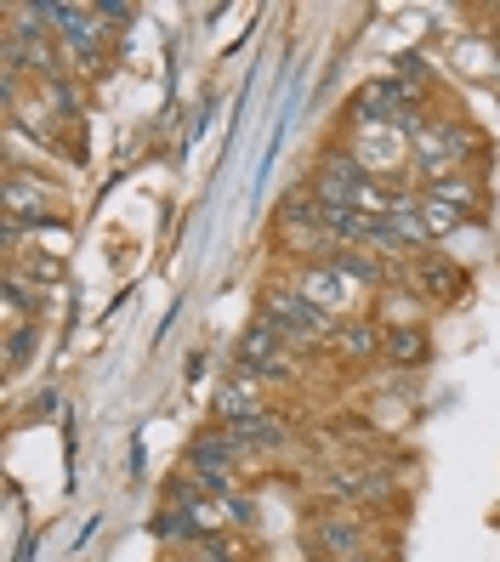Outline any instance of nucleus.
Listing matches in <instances>:
<instances>
[{
  "instance_id": "1",
  "label": "nucleus",
  "mask_w": 500,
  "mask_h": 562,
  "mask_svg": "<svg viewBox=\"0 0 500 562\" xmlns=\"http://www.w3.org/2000/svg\"><path fill=\"white\" fill-rule=\"evenodd\" d=\"M347 154L358 159V171L370 182H404L410 177V131L392 125V120H364L347 114ZM410 188V182H404Z\"/></svg>"
},
{
  "instance_id": "2",
  "label": "nucleus",
  "mask_w": 500,
  "mask_h": 562,
  "mask_svg": "<svg viewBox=\"0 0 500 562\" xmlns=\"http://www.w3.org/2000/svg\"><path fill=\"white\" fill-rule=\"evenodd\" d=\"M262 318H268L274 329H285L290 336V347L296 352H324V341H330V329H336V318L330 313H319L302 290H296L290 279H279V284H262Z\"/></svg>"
},
{
  "instance_id": "3",
  "label": "nucleus",
  "mask_w": 500,
  "mask_h": 562,
  "mask_svg": "<svg viewBox=\"0 0 500 562\" xmlns=\"http://www.w3.org/2000/svg\"><path fill=\"white\" fill-rule=\"evenodd\" d=\"M233 363H240V375H256L262 386H279V381H296L302 375V352L290 347L285 329H274L268 318H256L240 347H233Z\"/></svg>"
},
{
  "instance_id": "4",
  "label": "nucleus",
  "mask_w": 500,
  "mask_h": 562,
  "mask_svg": "<svg viewBox=\"0 0 500 562\" xmlns=\"http://www.w3.org/2000/svg\"><path fill=\"white\" fill-rule=\"evenodd\" d=\"M240 460H251V454H245L240 438H233V426H205V432L188 443V477L222 501V494H233V472H240Z\"/></svg>"
},
{
  "instance_id": "5",
  "label": "nucleus",
  "mask_w": 500,
  "mask_h": 562,
  "mask_svg": "<svg viewBox=\"0 0 500 562\" xmlns=\"http://www.w3.org/2000/svg\"><path fill=\"white\" fill-rule=\"evenodd\" d=\"M313 488H319V501L342 506V512H358V506L392 501V494H398V477H392L387 467H330V472L313 477Z\"/></svg>"
},
{
  "instance_id": "6",
  "label": "nucleus",
  "mask_w": 500,
  "mask_h": 562,
  "mask_svg": "<svg viewBox=\"0 0 500 562\" xmlns=\"http://www.w3.org/2000/svg\"><path fill=\"white\" fill-rule=\"evenodd\" d=\"M109 29L97 7H63V23H57V46H63V63L69 69H103L109 63Z\"/></svg>"
},
{
  "instance_id": "7",
  "label": "nucleus",
  "mask_w": 500,
  "mask_h": 562,
  "mask_svg": "<svg viewBox=\"0 0 500 562\" xmlns=\"http://www.w3.org/2000/svg\"><path fill=\"white\" fill-rule=\"evenodd\" d=\"M358 188H364V171H358V159L347 154V143L324 148V154L313 159L308 193H313L319 205H353V200H358Z\"/></svg>"
},
{
  "instance_id": "8",
  "label": "nucleus",
  "mask_w": 500,
  "mask_h": 562,
  "mask_svg": "<svg viewBox=\"0 0 500 562\" xmlns=\"http://www.w3.org/2000/svg\"><path fill=\"white\" fill-rule=\"evenodd\" d=\"M290 284L308 295V302L319 307V313H330V318H353V284H347V273L336 268V261H308V268H290Z\"/></svg>"
},
{
  "instance_id": "9",
  "label": "nucleus",
  "mask_w": 500,
  "mask_h": 562,
  "mask_svg": "<svg viewBox=\"0 0 500 562\" xmlns=\"http://www.w3.org/2000/svg\"><path fill=\"white\" fill-rule=\"evenodd\" d=\"M308 540H313L330 562H347V557H358V551H364V540H370V528H364V517H358V512L330 506V512H319V517H313Z\"/></svg>"
},
{
  "instance_id": "10",
  "label": "nucleus",
  "mask_w": 500,
  "mask_h": 562,
  "mask_svg": "<svg viewBox=\"0 0 500 562\" xmlns=\"http://www.w3.org/2000/svg\"><path fill=\"white\" fill-rule=\"evenodd\" d=\"M324 352L336 358V363H347V370H358V363H376V358H381V318H336Z\"/></svg>"
},
{
  "instance_id": "11",
  "label": "nucleus",
  "mask_w": 500,
  "mask_h": 562,
  "mask_svg": "<svg viewBox=\"0 0 500 562\" xmlns=\"http://www.w3.org/2000/svg\"><path fill=\"white\" fill-rule=\"evenodd\" d=\"M256 415H268V392H262L256 375H233L216 392V426H245Z\"/></svg>"
},
{
  "instance_id": "12",
  "label": "nucleus",
  "mask_w": 500,
  "mask_h": 562,
  "mask_svg": "<svg viewBox=\"0 0 500 562\" xmlns=\"http://www.w3.org/2000/svg\"><path fill=\"white\" fill-rule=\"evenodd\" d=\"M410 279H415V295H432V302H460L466 295V279H460V268H449L444 250H421Z\"/></svg>"
},
{
  "instance_id": "13",
  "label": "nucleus",
  "mask_w": 500,
  "mask_h": 562,
  "mask_svg": "<svg viewBox=\"0 0 500 562\" xmlns=\"http://www.w3.org/2000/svg\"><path fill=\"white\" fill-rule=\"evenodd\" d=\"M52 182H41L35 171H23V165H12L7 171V216H23V222H41L52 211Z\"/></svg>"
},
{
  "instance_id": "14",
  "label": "nucleus",
  "mask_w": 500,
  "mask_h": 562,
  "mask_svg": "<svg viewBox=\"0 0 500 562\" xmlns=\"http://www.w3.org/2000/svg\"><path fill=\"white\" fill-rule=\"evenodd\" d=\"M415 193H421V200H438V205L460 211V216H473V211H478V200H484V188H478V177H473V171L444 177V182H426V188H415Z\"/></svg>"
},
{
  "instance_id": "15",
  "label": "nucleus",
  "mask_w": 500,
  "mask_h": 562,
  "mask_svg": "<svg viewBox=\"0 0 500 562\" xmlns=\"http://www.w3.org/2000/svg\"><path fill=\"white\" fill-rule=\"evenodd\" d=\"M426 329L410 324V329H381V358L392 363V370H415V363H426Z\"/></svg>"
},
{
  "instance_id": "16",
  "label": "nucleus",
  "mask_w": 500,
  "mask_h": 562,
  "mask_svg": "<svg viewBox=\"0 0 500 562\" xmlns=\"http://www.w3.org/2000/svg\"><path fill=\"white\" fill-rule=\"evenodd\" d=\"M233 438L245 443V454H268V449H285L290 443V426H285V415H256V420H245V426H233Z\"/></svg>"
},
{
  "instance_id": "17",
  "label": "nucleus",
  "mask_w": 500,
  "mask_h": 562,
  "mask_svg": "<svg viewBox=\"0 0 500 562\" xmlns=\"http://www.w3.org/2000/svg\"><path fill=\"white\" fill-rule=\"evenodd\" d=\"M415 205H421V222H426V234H432V245H438V239H449L455 227L466 222L460 211H449V205H438V200H421V193H415Z\"/></svg>"
},
{
  "instance_id": "18",
  "label": "nucleus",
  "mask_w": 500,
  "mask_h": 562,
  "mask_svg": "<svg viewBox=\"0 0 500 562\" xmlns=\"http://www.w3.org/2000/svg\"><path fill=\"white\" fill-rule=\"evenodd\" d=\"M222 512H227V528H251V517H256V501H251V494H240V488H233V494H222Z\"/></svg>"
},
{
  "instance_id": "19",
  "label": "nucleus",
  "mask_w": 500,
  "mask_h": 562,
  "mask_svg": "<svg viewBox=\"0 0 500 562\" xmlns=\"http://www.w3.org/2000/svg\"><path fill=\"white\" fill-rule=\"evenodd\" d=\"M495 41H500V29H495Z\"/></svg>"
}]
</instances>
